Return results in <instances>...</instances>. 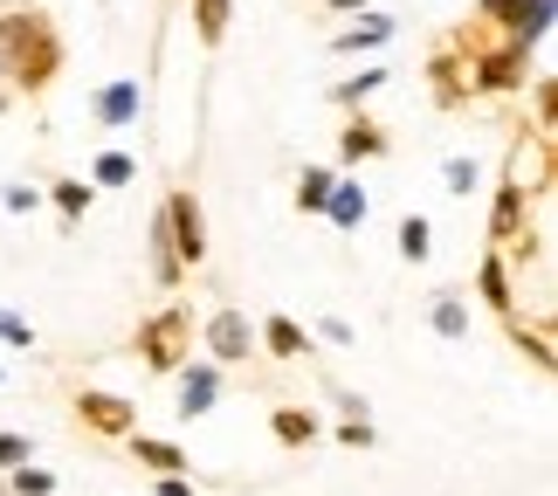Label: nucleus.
I'll return each instance as SVG.
<instances>
[{
  "label": "nucleus",
  "instance_id": "36",
  "mask_svg": "<svg viewBox=\"0 0 558 496\" xmlns=\"http://www.w3.org/2000/svg\"><path fill=\"white\" fill-rule=\"evenodd\" d=\"M331 14H359V8H373V0H325Z\"/></svg>",
  "mask_w": 558,
  "mask_h": 496
},
{
  "label": "nucleus",
  "instance_id": "15",
  "mask_svg": "<svg viewBox=\"0 0 558 496\" xmlns=\"http://www.w3.org/2000/svg\"><path fill=\"white\" fill-rule=\"evenodd\" d=\"M41 207H56V221H62V228H83V214L97 207V186H90V180H76V172H56L49 193H41Z\"/></svg>",
  "mask_w": 558,
  "mask_h": 496
},
{
  "label": "nucleus",
  "instance_id": "19",
  "mask_svg": "<svg viewBox=\"0 0 558 496\" xmlns=\"http://www.w3.org/2000/svg\"><path fill=\"white\" fill-rule=\"evenodd\" d=\"M269 435L283 441V448H311L317 435H325V421H317L311 407H276V414H269Z\"/></svg>",
  "mask_w": 558,
  "mask_h": 496
},
{
  "label": "nucleus",
  "instance_id": "14",
  "mask_svg": "<svg viewBox=\"0 0 558 496\" xmlns=\"http://www.w3.org/2000/svg\"><path fill=\"white\" fill-rule=\"evenodd\" d=\"M386 153H393L386 124H373L366 111H345V132H338V172H345V166H366V159H386Z\"/></svg>",
  "mask_w": 558,
  "mask_h": 496
},
{
  "label": "nucleus",
  "instance_id": "3",
  "mask_svg": "<svg viewBox=\"0 0 558 496\" xmlns=\"http://www.w3.org/2000/svg\"><path fill=\"white\" fill-rule=\"evenodd\" d=\"M476 21H483V28H497L510 49L538 56L545 35H551V21H558V0H476Z\"/></svg>",
  "mask_w": 558,
  "mask_h": 496
},
{
  "label": "nucleus",
  "instance_id": "31",
  "mask_svg": "<svg viewBox=\"0 0 558 496\" xmlns=\"http://www.w3.org/2000/svg\"><path fill=\"white\" fill-rule=\"evenodd\" d=\"M0 344H14V352H35V325L21 311H8L0 304Z\"/></svg>",
  "mask_w": 558,
  "mask_h": 496
},
{
  "label": "nucleus",
  "instance_id": "1",
  "mask_svg": "<svg viewBox=\"0 0 558 496\" xmlns=\"http://www.w3.org/2000/svg\"><path fill=\"white\" fill-rule=\"evenodd\" d=\"M62 62H70V49H62L56 21L28 0H8L0 8V83L14 97H41L62 76Z\"/></svg>",
  "mask_w": 558,
  "mask_h": 496
},
{
  "label": "nucleus",
  "instance_id": "20",
  "mask_svg": "<svg viewBox=\"0 0 558 496\" xmlns=\"http://www.w3.org/2000/svg\"><path fill=\"white\" fill-rule=\"evenodd\" d=\"M373 90H386V70H379V62H366L359 76H338L325 97L338 104V111H366V104H373Z\"/></svg>",
  "mask_w": 558,
  "mask_h": 496
},
{
  "label": "nucleus",
  "instance_id": "17",
  "mask_svg": "<svg viewBox=\"0 0 558 496\" xmlns=\"http://www.w3.org/2000/svg\"><path fill=\"white\" fill-rule=\"evenodd\" d=\"M366 214H373V193L338 172V180H331V201H325V221H331V228H359Z\"/></svg>",
  "mask_w": 558,
  "mask_h": 496
},
{
  "label": "nucleus",
  "instance_id": "12",
  "mask_svg": "<svg viewBox=\"0 0 558 496\" xmlns=\"http://www.w3.org/2000/svg\"><path fill=\"white\" fill-rule=\"evenodd\" d=\"M524 228H531V193L504 172L497 193H489V249H504L510 234H524Z\"/></svg>",
  "mask_w": 558,
  "mask_h": 496
},
{
  "label": "nucleus",
  "instance_id": "35",
  "mask_svg": "<svg viewBox=\"0 0 558 496\" xmlns=\"http://www.w3.org/2000/svg\"><path fill=\"white\" fill-rule=\"evenodd\" d=\"M153 496H193L186 469H166V476H153Z\"/></svg>",
  "mask_w": 558,
  "mask_h": 496
},
{
  "label": "nucleus",
  "instance_id": "13",
  "mask_svg": "<svg viewBox=\"0 0 558 496\" xmlns=\"http://www.w3.org/2000/svg\"><path fill=\"white\" fill-rule=\"evenodd\" d=\"M138 111H145V83H138V76H118V83H104V90L90 97V118L104 124V132L138 124Z\"/></svg>",
  "mask_w": 558,
  "mask_h": 496
},
{
  "label": "nucleus",
  "instance_id": "7",
  "mask_svg": "<svg viewBox=\"0 0 558 496\" xmlns=\"http://www.w3.org/2000/svg\"><path fill=\"white\" fill-rule=\"evenodd\" d=\"M221 373H228V365H214V359H186L180 365V373H173L180 379V421H201V414L221 407V386H228Z\"/></svg>",
  "mask_w": 558,
  "mask_h": 496
},
{
  "label": "nucleus",
  "instance_id": "21",
  "mask_svg": "<svg viewBox=\"0 0 558 496\" xmlns=\"http://www.w3.org/2000/svg\"><path fill=\"white\" fill-rule=\"evenodd\" d=\"M138 180V153H124V145H104L97 166H90V186L97 193H118V186H132Z\"/></svg>",
  "mask_w": 558,
  "mask_h": 496
},
{
  "label": "nucleus",
  "instance_id": "16",
  "mask_svg": "<svg viewBox=\"0 0 558 496\" xmlns=\"http://www.w3.org/2000/svg\"><path fill=\"white\" fill-rule=\"evenodd\" d=\"M476 297H483V311H497V317L518 311V290H510V263H504V249H489V255H483V269H476Z\"/></svg>",
  "mask_w": 558,
  "mask_h": 496
},
{
  "label": "nucleus",
  "instance_id": "8",
  "mask_svg": "<svg viewBox=\"0 0 558 496\" xmlns=\"http://www.w3.org/2000/svg\"><path fill=\"white\" fill-rule=\"evenodd\" d=\"M504 338L510 344H518V352L531 359V373H558V344H551V311H531V317H518V311H510L504 317Z\"/></svg>",
  "mask_w": 558,
  "mask_h": 496
},
{
  "label": "nucleus",
  "instance_id": "32",
  "mask_svg": "<svg viewBox=\"0 0 558 496\" xmlns=\"http://www.w3.org/2000/svg\"><path fill=\"white\" fill-rule=\"evenodd\" d=\"M35 462V435H14V427H0V469H21Z\"/></svg>",
  "mask_w": 558,
  "mask_h": 496
},
{
  "label": "nucleus",
  "instance_id": "9",
  "mask_svg": "<svg viewBox=\"0 0 558 496\" xmlns=\"http://www.w3.org/2000/svg\"><path fill=\"white\" fill-rule=\"evenodd\" d=\"M255 352H269L276 365H296V359H317V344H311V331L296 325L290 311H269L263 325H255Z\"/></svg>",
  "mask_w": 558,
  "mask_h": 496
},
{
  "label": "nucleus",
  "instance_id": "10",
  "mask_svg": "<svg viewBox=\"0 0 558 496\" xmlns=\"http://www.w3.org/2000/svg\"><path fill=\"white\" fill-rule=\"evenodd\" d=\"M393 35H400V21H393V14L359 8V14H345V35H331V56H379Z\"/></svg>",
  "mask_w": 558,
  "mask_h": 496
},
{
  "label": "nucleus",
  "instance_id": "22",
  "mask_svg": "<svg viewBox=\"0 0 558 496\" xmlns=\"http://www.w3.org/2000/svg\"><path fill=\"white\" fill-rule=\"evenodd\" d=\"M153 283L166 297L186 283V269H180V255H173V234H166V214H153Z\"/></svg>",
  "mask_w": 558,
  "mask_h": 496
},
{
  "label": "nucleus",
  "instance_id": "30",
  "mask_svg": "<svg viewBox=\"0 0 558 496\" xmlns=\"http://www.w3.org/2000/svg\"><path fill=\"white\" fill-rule=\"evenodd\" d=\"M441 186H448V193H476V186H483V166L469 159V153H456V159H441Z\"/></svg>",
  "mask_w": 558,
  "mask_h": 496
},
{
  "label": "nucleus",
  "instance_id": "38",
  "mask_svg": "<svg viewBox=\"0 0 558 496\" xmlns=\"http://www.w3.org/2000/svg\"><path fill=\"white\" fill-rule=\"evenodd\" d=\"M0 379H8V365H0Z\"/></svg>",
  "mask_w": 558,
  "mask_h": 496
},
{
  "label": "nucleus",
  "instance_id": "2",
  "mask_svg": "<svg viewBox=\"0 0 558 496\" xmlns=\"http://www.w3.org/2000/svg\"><path fill=\"white\" fill-rule=\"evenodd\" d=\"M132 352H138L145 373H166V379H173L180 365L193 359V304L166 297L159 311H145V317H138V331H132Z\"/></svg>",
  "mask_w": 558,
  "mask_h": 496
},
{
  "label": "nucleus",
  "instance_id": "37",
  "mask_svg": "<svg viewBox=\"0 0 558 496\" xmlns=\"http://www.w3.org/2000/svg\"><path fill=\"white\" fill-rule=\"evenodd\" d=\"M14 111V90H8V83H0V118H8Z\"/></svg>",
  "mask_w": 558,
  "mask_h": 496
},
{
  "label": "nucleus",
  "instance_id": "25",
  "mask_svg": "<svg viewBox=\"0 0 558 496\" xmlns=\"http://www.w3.org/2000/svg\"><path fill=\"white\" fill-rule=\"evenodd\" d=\"M331 180H338V166H304L296 172V214H325Z\"/></svg>",
  "mask_w": 558,
  "mask_h": 496
},
{
  "label": "nucleus",
  "instance_id": "11",
  "mask_svg": "<svg viewBox=\"0 0 558 496\" xmlns=\"http://www.w3.org/2000/svg\"><path fill=\"white\" fill-rule=\"evenodd\" d=\"M427 90H435V111H462L469 104V62L456 41H441L435 56H427Z\"/></svg>",
  "mask_w": 558,
  "mask_h": 496
},
{
  "label": "nucleus",
  "instance_id": "23",
  "mask_svg": "<svg viewBox=\"0 0 558 496\" xmlns=\"http://www.w3.org/2000/svg\"><path fill=\"white\" fill-rule=\"evenodd\" d=\"M124 448H132V462H138V469H153V476H166V469H186V456H180L173 441H159V435H138V427L124 435Z\"/></svg>",
  "mask_w": 558,
  "mask_h": 496
},
{
  "label": "nucleus",
  "instance_id": "34",
  "mask_svg": "<svg viewBox=\"0 0 558 496\" xmlns=\"http://www.w3.org/2000/svg\"><path fill=\"white\" fill-rule=\"evenodd\" d=\"M317 338H325V344H338V352H345V344H359V331L345 325V317H317Z\"/></svg>",
  "mask_w": 558,
  "mask_h": 496
},
{
  "label": "nucleus",
  "instance_id": "33",
  "mask_svg": "<svg viewBox=\"0 0 558 496\" xmlns=\"http://www.w3.org/2000/svg\"><path fill=\"white\" fill-rule=\"evenodd\" d=\"M331 435L345 441V448H373V441H379V427H373V421H338Z\"/></svg>",
  "mask_w": 558,
  "mask_h": 496
},
{
  "label": "nucleus",
  "instance_id": "6",
  "mask_svg": "<svg viewBox=\"0 0 558 496\" xmlns=\"http://www.w3.org/2000/svg\"><path fill=\"white\" fill-rule=\"evenodd\" d=\"M70 407H76V421L90 427L97 441H124V435L138 427V407L124 400V394H104V386H76V400H70Z\"/></svg>",
  "mask_w": 558,
  "mask_h": 496
},
{
  "label": "nucleus",
  "instance_id": "4",
  "mask_svg": "<svg viewBox=\"0 0 558 496\" xmlns=\"http://www.w3.org/2000/svg\"><path fill=\"white\" fill-rule=\"evenodd\" d=\"M159 214H166V234H173V255H180V269L193 276L207 263V214H201V193L193 186H173L159 201Z\"/></svg>",
  "mask_w": 558,
  "mask_h": 496
},
{
  "label": "nucleus",
  "instance_id": "5",
  "mask_svg": "<svg viewBox=\"0 0 558 496\" xmlns=\"http://www.w3.org/2000/svg\"><path fill=\"white\" fill-rule=\"evenodd\" d=\"M201 352H207L214 365H248V359H255V325H248V311H234V304L207 311V325H201Z\"/></svg>",
  "mask_w": 558,
  "mask_h": 496
},
{
  "label": "nucleus",
  "instance_id": "18",
  "mask_svg": "<svg viewBox=\"0 0 558 496\" xmlns=\"http://www.w3.org/2000/svg\"><path fill=\"white\" fill-rule=\"evenodd\" d=\"M427 331L448 338V344H462L469 338V297L462 290H435V304H427Z\"/></svg>",
  "mask_w": 558,
  "mask_h": 496
},
{
  "label": "nucleus",
  "instance_id": "24",
  "mask_svg": "<svg viewBox=\"0 0 558 496\" xmlns=\"http://www.w3.org/2000/svg\"><path fill=\"white\" fill-rule=\"evenodd\" d=\"M228 21H234V0H193V35H201V49H221Z\"/></svg>",
  "mask_w": 558,
  "mask_h": 496
},
{
  "label": "nucleus",
  "instance_id": "29",
  "mask_svg": "<svg viewBox=\"0 0 558 496\" xmlns=\"http://www.w3.org/2000/svg\"><path fill=\"white\" fill-rule=\"evenodd\" d=\"M0 207H8L14 221H28V214H41V186L35 180H8L0 186Z\"/></svg>",
  "mask_w": 558,
  "mask_h": 496
},
{
  "label": "nucleus",
  "instance_id": "27",
  "mask_svg": "<svg viewBox=\"0 0 558 496\" xmlns=\"http://www.w3.org/2000/svg\"><path fill=\"white\" fill-rule=\"evenodd\" d=\"M400 255L407 263H427V255H435V221H427V214H400Z\"/></svg>",
  "mask_w": 558,
  "mask_h": 496
},
{
  "label": "nucleus",
  "instance_id": "26",
  "mask_svg": "<svg viewBox=\"0 0 558 496\" xmlns=\"http://www.w3.org/2000/svg\"><path fill=\"white\" fill-rule=\"evenodd\" d=\"M0 496H56V476L41 462H21V469H0Z\"/></svg>",
  "mask_w": 558,
  "mask_h": 496
},
{
  "label": "nucleus",
  "instance_id": "28",
  "mask_svg": "<svg viewBox=\"0 0 558 496\" xmlns=\"http://www.w3.org/2000/svg\"><path fill=\"white\" fill-rule=\"evenodd\" d=\"M551 118H558V76L531 83V138H551Z\"/></svg>",
  "mask_w": 558,
  "mask_h": 496
}]
</instances>
